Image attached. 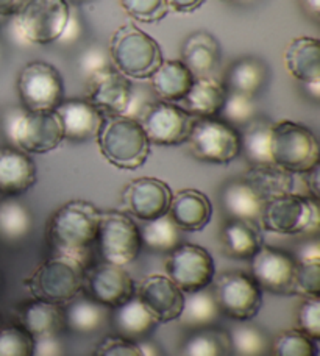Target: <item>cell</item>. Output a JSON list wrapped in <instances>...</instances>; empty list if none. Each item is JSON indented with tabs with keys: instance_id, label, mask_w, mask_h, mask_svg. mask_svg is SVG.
<instances>
[{
	"instance_id": "1",
	"label": "cell",
	"mask_w": 320,
	"mask_h": 356,
	"mask_svg": "<svg viewBox=\"0 0 320 356\" xmlns=\"http://www.w3.org/2000/svg\"><path fill=\"white\" fill-rule=\"evenodd\" d=\"M100 211L91 202L70 200L56 209L49 224V241L55 253L88 261L97 241Z\"/></svg>"
},
{
	"instance_id": "2",
	"label": "cell",
	"mask_w": 320,
	"mask_h": 356,
	"mask_svg": "<svg viewBox=\"0 0 320 356\" xmlns=\"http://www.w3.org/2000/svg\"><path fill=\"white\" fill-rule=\"evenodd\" d=\"M95 139L105 160L122 170L143 168L150 154V143L143 127L124 114L105 116Z\"/></svg>"
},
{
	"instance_id": "3",
	"label": "cell",
	"mask_w": 320,
	"mask_h": 356,
	"mask_svg": "<svg viewBox=\"0 0 320 356\" xmlns=\"http://www.w3.org/2000/svg\"><path fill=\"white\" fill-rule=\"evenodd\" d=\"M86 264L80 259L58 255L49 258L25 278L24 286L35 298L58 307H66L80 296L85 286Z\"/></svg>"
},
{
	"instance_id": "4",
	"label": "cell",
	"mask_w": 320,
	"mask_h": 356,
	"mask_svg": "<svg viewBox=\"0 0 320 356\" xmlns=\"http://www.w3.org/2000/svg\"><path fill=\"white\" fill-rule=\"evenodd\" d=\"M5 136L25 154H49L64 141L63 125L55 111H27L13 108L3 118Z\"/></svg>"
},
{
	"instance_id": "5",
	"label": "cell",
	"mask_w": 320,
	"mask_h": 356,
	"mask_svg": "<svg viewBox=\"0 0 320 356\" xmlns=\"http://www.w3.org/2000/svg\"><path fill=\"white\" fill-rule=\"evenodd\" d=\"M108 52L114 67L128 79H150L163 63L159 44L134 24H125L114 31Z\"/></svg>"
},
{
	"instance_id": "6",
	"label": "cell",
	"mask_w": 320,
	"mask_h": 356,
	"mask_svg": "<svg viewBox=\"0 0 320 356\" xmlns=\"http://www.w3.org/2000/svg\"><path fill=\"white\" fill-rule=\"evenodd\" d=\"M271 155L273 164L294 175H303L320 164V145L308 127L281 120L273 124Z\"/></svg>"
},
{
	"instance_id": "7",
	"label": "cell",
	"mask_w": 320,
	"mask_h": 356,
	"mask_svg": "<svg viewBox=\"0 0 320 356\" xmlns=\"http://www.w3.org/2000/svg\"><path fill=\"white\" fill-rule=\"evenodd\" d=\"M69 16L67 0H24L13 16V29L22 41L46 46L58 41Z\"/></svg>"
},
{
	"instance_id": "8",
	"label": "cell",
	"mask_w": 320,
	"mask_h": 356,
	"mask_svg": "<svg viewBox=\"0 0 320 356\" xmlns=\"http://www.w3.org/2000/svg\"><path fill=\"white\" fill-rule=\"evenodd\" d=\"M259 224L277 234H311L320 227L319 200L300 194H287L264 203Z\"/></svg>"
},
{
	"instance_id": "9",
	"label": "cell",
	"mask_w": 320,
	"mask_h": 356,
	"mask_svg": "<svg viewBox=\"0 0 320 356\" xmlns=\"http://www.w3.org/2000/svg\"><path fill=\"white\" fill-rule=\"evenodd\" d=\"M186 143L203 163L228 164L241 154L239 130L221 118H195Z\"/></svg>"
},
{
	"instance_id": "10",
	"label": "cell",
	"mask_w": 320,
	"mask_h": 356,
	"mask_svg": "<svg viewBox=\"0 0 320 356\" xmlns=\"http://www.w3.org/2000/svg\"><path fill=\"white\" fill-rule=\"evenodd\" d=\"M102 257L106 263L127 266L136 261L143 249L139 227L122 211H100L97 241Z\"/></svg>"
},
{
	"instance_id": "11",
	"label": "cell",
	"mask_w": 320,
	"mask_h": 356,
	"mask_svg": "<svg viewBox=\"0 0 320 356\" xmlns=\"http://www.w3.org/2000/svg\"><path fill=\"white\" fill-rule=\"evenodd\" d=\"M17 92L27 111H55L63 102L64 86L58 69L35 60L22 67L17 77Z\"/></svg>"
},
{
	"instance_id": "12",
	"label": "cell",
	"mask_w": 320,
	"mask_h": 356,
	"mask_svg": "<svg viewBox=\"0 0 320 356\" xmlns=\"http://www.w3.org/2000/svg\"><path fill=\"white\" fill-rule=\"evenodd\" d=\"M213 294L221 313L236 322L252 321L262 305V289L244 272L223 273L216 282Z\"/></svg>"
},
{
	"instance_id": "13",
	"label": "cell",
	"mask_w": 320,
	"mask_h": 356,
	"mask_svg": "<svg viewBox=\"0 0 320 356\" xmlns=\"http://www.w3.org/2000/svg\"><path fill=\"white\" fill-rule=\"evenodd\" d=\"M138 122L150 144L180 145L186 143L195 118L170 102H150L139 113Z\"/></svg>"
},
{
	"instance_id": "14",
	"label": "cell",
	"mask_w": 320,
	"mask_h": 356,
	"mask_svg": "<svg viewBox=\"0 0 320 356\" xmlns=\"http://www.w3.org/2000/svg\"><path fill=\"white\" fill-rule=\"evenodd\" d=\"M168 277L184 294L207 289L216 275L211 253L202 245L182 243L169 253L166 261Z\"/></svg>"
},
{
	"instance_id": "15",
	"label": "cell",
	"mask_w": 320,
	"mask_h": 356,
	"mask_svg": "<svg viewBox=\"0 0 320 356\" xmlns=\"http://www.w3.org/2000/svg\"><path fill=\"white\" fill-rule=\"evenodd\" d=\"M250 263L252 277L262 291L275 296L296 294L298 264L291 253L262 244Z\"/></svg>"
},
{
	"instance_id": "16",
	"label": "cell",
	"mask_w": 320,
	"mask_h": 356,
	"mask_svg": "<svg viewBox=\"0 0 320 356\" xmlns=\"http://www.w3.org/2000/svg\"><path fill=\"white\" fill-rule=\"evenodd\" d=\"M172 195L168 183L153 177H141L125 186L122 207L128 216L149 222L168 214Z\"/></svg>"
},
{
	"instance_id": "17",
	"label": "cell",
	"mask_w": 320,
	"mask_h": 356,
	"mask_svg": "<svg viewBox=\"0 0 320 356\" xmlns=\"http://www.w3.org/2000/svg\"><path fill=\"white\" fill-rule=\"evenodd\" d=\"M89 296L102 307L114 309L136 296V284L124 266L100 263L85 273Z\"/></svg>"
},
{
	"instance_id": "18",
	"label": "cell",
	"mask_w": 320,
	"mask_h": 356,
	"mask_svg": "<svg viewBox=\"0 0 320 356\" xmlns=\"http://www.w3.org/2000/svg\"><path fill=\"white\" fill-rule=\"evenodd\" d=\"M86 94L91 104L104 116L127 114L130 105L133 83L131 80L120 74L116 67H106L86 79Z\"/></svg>"
},
{
	"instance_id": "19",
	"label": "cell",
	"mask_w": 320,
	"mask_h": 356,
	"mask_svg": "<svg viewBox=\"0 0 320 356\" xmlns=\"http://www.w3.org/2000/svg\"><path fill=\"white\" fill-rule=\"evenodd\" d=\"M136 297L157 317L158 323H168L178 321L186 294L169 277L155 273L141 282Z\"/></svg>"
},
{
	"instance_id": "20",
	"label": "cell",
	"mask_w": 320,
	"mask_h": 356,
	"mask_svg": "<svg viewBox=\"0 0 320 356\" xmlns=\"http://www.w3.org/2000/svg\"><path fill=\"white\" fill-rule=\"evenodd\" d=\"M63 125L64 139L74 143H85L97 136L100 125L104 122V114L86 99L63 100L56 106Z\"/></svg>"
},
{
	"instance_id": "21",
	"label": "cell",
	"mask_w": 320,
	"mask_h": 356,
	"mask_svg": "<svg viewBox=\"0 0 320 356\" xmlns=\"http://www.w3.org/2000/svg\"><path fill=\"white\" fill-rule=\"evenodd\" d=\"M36 183V164L29 154L13 145L0 147V194L17 197Z\"/></svg>"
},
{
	"instance_id": "22",
	"label": "cell",
	"mask_w": 320,
	"mask_h": 356,
	"mask_svg": "<svg viewBox=\"0 0 320 356\" xmlns=\"http://www.w3.org/2000/svg\"><path fill=\"white\" fill-rule=\"evenodd\" d=\"M168 214L182 232H202L209 224L213 205L202 191L182 189L172 195Z\"/></svg>"
},
{
	"instance_id": "23",
	"label": "cell",
	"mask_w": 320,
	"mask_h": 356,
	"mask_svg": "<svg viewBox=\"0 0 320 356\" xmlns=\"http://www.w3.org/2000/svg\"><path fill=\"white\" fill-rule=\"evenodd\" d=\"M262 202L296 193V175L277 164H252L242 177Z\"/></svg>"
},
{
	"instance_id": "24",
	"label": "cell",
	"mask_w": 320,
	"mask_h": 356,
	"mask_svg": "<svg viewBox=\"0 0 320 356\" xmlns=\"http://www.w3.org/2000/svg\"><path fill=\"white\" fill-rule=\"evenodd\" d=\"M227 97V88L221 81L209 77L194 80L188 94L180 100L184 111L194 118H217Z\"/></svg>"
},
{
	"instance_id": "25",
	"label": "cell",
	"mask_w": 320,
	"mask_h": 356,
	"mask_svg": "<svg viewBox=\"0 0 320 356\" xmlns=\"http://www.w3.org/2000/svg\"><path fill=\"white\" fill-rule=\"evenodd\" d=\"M285 65L287 72L302 83L320 81V42L310 36L292 40L286 47Z\"/></svg>"
},
{
	"instance_id": "26",
	"label": "cell",
	"mask_w": 320,
	"mask_h": 356,
	"mask_svg": "<svg viewBox=\"0 0 320 356\" xmlns=\"http://www.w3.org/2000/svg\"><path fill=\"white\" fill-rule=\"evenodd\" d=\"M221 60V44L207 31H197L183 44L182 61L195 79L209 77Z\"/></svg>"
},
{
	"instance_id": "27",
	"label": "cell",
	"mask_w": 320,
	"mask_h": 356,
	"mask_svg": "<svg viewBox=\"0 0 320 356\" xmlns=\"http://www.w3.org/2000/svg\"><path fill=\"white\" fill-rule=\"evenodd\" d=\"M21 317V327H24L33 338H42V336L61 334L66 328L64 321V308L58 305L38 300L33 298L22 305L19 311Z\"/></svg>"
},
{
	"instance_id": "28",
	"label": "cell",
	"mask_w": 320,
	"mask_h": 356,
	"mask_svg": "<svg viewBox=\"0 0 320 356\" xmlns=\"http://www.w3.org/2000/svg\"><path fill=\"white\" fill-rule=\"evenodd\" d=\"M195 77L182 60H163L161 65L152 74L150 85L153 92L164 102H180L188 94Z\"/></svg>"
},
{
	"instance_id": "29",
	"label": "cell",
	"mask_w": 320,
	"mask_h": 356,
	"mask_svg": "<svg viewBox=\"0 0 320 356\" xmlns=\"http://www.w3.org/2000/svg\"><path fill=\"white\" fill-rule=\"evenodd\" d=\"M113 323L118 336L138 342L145 339L155 330L158 321L147 309L145 305L134 296L124 305L113 309Z\"/></svg>"
},
{
	"instance_id": "30",
	"label": "cell",
	"mask_w": 320,
	"mask_h": 356,
	"mask_svg": "<svg viewBox=\"0 0 320 356\" xmlns=\"http://www.w3.org/2000/svg\"><path fill=\"white\" fill-rule=\"evenodd\" d=\"M221 202L230 219L253 222V224L259 222L262 207H264V202L242 178L223 184Z\"/></svg>"
},
{
	"instance_id": "31",
	"label": "cell",
	"mask_w": 320,
	"mask_h": 356,
	"mask_svg": "<svg viewBox=\"0 0 320 356\" xmlns=\"http://www.w3.org/2000/svg\"><path fill=\"white\" fill-rule=\"evenodd\" d=\"M221 239L225 255L234 259H252L262 245L258 227L246 220L230 219L222 228Z\"/></svg>"
},
{
	"instance_id": "32",
	"label": "cell",
	"mask_w": 320,
	"mask_h": 356,
	"mask_svg": "<svg viewBox=\"0 0 320 356\" xmlns=\"http://www.w3.org/2000/svg\"><path fill=\"white\" fill-rule=\"evenodd\" d=\"M66 328L75 334H94L105 327L108 308L93 300L91 297H77L64 307Z\"/></svg>"
},
{
	"instance_id": "33",
	"label": "cell",
	"mask_w": 320,
	"mask_h": 356,
	"mask_svg": "<svg viewBox=\"0 0 320 356\" xmlns=\"http://www.w3.org/2000/svg\"><path fill=\"white\" fill-rule=\"evenodd\" d=\"M219 316L221 309L217 307L214 294L207 288L186 294L184 307L178 321L182 322L184 328L194 332V330L214 327V323L219 321Z\"/></svg>"
},
{
	"instance_id": "34",
	"label": "cell",
	"mask_w": 320,
	"mask_h": 356,
	"mask_svg": "<svg viewBox=\"0 0 320 356\" xmlns=\"http://www.w3.org/2000/svg\"><path fill=\"white\" fill-rule=\"evenodd\" d=\"M267 66L258 58L236 60L227 71L225 88L228 91L255 95L259 92L267 81Z\"/></svg>"
},
{
	"instance_id": "35",
	"label": "cell",
	"mask_w": 320,
	"mask_h": 356,
	"mask_svg": "<svg viewBox=\"0 0 320 356\" xmlns=\"http://www.w3.org/2000/svg\"><path fill=\"white\" fill-rule=\"evenodd\" d=\"M33 228L30 209L15 197L0 202V241L5 244L21 243Z\"/></svg>"
},
{
	"instance_id": "36",
	"label": "cell",
	"mask_w": 320,
	"mask_h": 356,
	"mask_svg": "<svg viewBox=\"0 0 320 356\" xmlns=\"http://www.w3.org/2000/svg\"><path fill=\"white\" fill-rule=\"evenodd\" d=\"M273 124L264 118H255L241 135V152L250 164H271V139Z\"/></svg>"
},
{
	"instance_id": "37",
	"label": "cell",
	"mask_w": 320,
	"mask_h": 356,
	"mask_svg": "<svg viewBox=\"0 0 320 356\" xmlns=\"http://www.w3.org/2000/svg\"><path fill=\"white\" fill-rule=\"evenodd\" d=\"M182 356H232V344L225 330L207 327L194 330L182 346Z\"/></svg>"
},
{
	"instance_id": "38",
	"label": "cell",
	"mask_w": 320,
	"mask_h": 356,
	"mask_svg": "<svg viewBox=\"0 0 320 356\" xmlns=\"http://www.w3.org/2000/svg\"><path fill=\"white\" fill-rule=\"evenodd\" d=\"M139 232L143 245L153 252L170 253L182 244V230L172 222L169 214L144 222V227L139 228Z\"/></svg>"
},
{
	"instance_id": "39",
	"label": "cell",
	"mask_w": 320,
	"mask_h": 356,
	"mask_svg": "<svg viewBox=\"0 0 320 356\" xmlns=\"http://www.w3.org/2000/svg\"><path fill=\"white\" fill-rule=\"evenodd\" d=\"M232 352L236 356H266L271 352L264 330L248 322H236L228 332Z\"/></svg>"
},
{
	"instance_id": "40",
	"label": "cell",
	"mask_w": 320,
	"mask_h": 356,
	"mask_svg": "<svg viewBox=\"0 0 320 356\" xmlns=\"http://www.w3.org/2000/svg\"><path fill=\"white\" fill-rule=\"evenodd\" d=\"M319 341L300 330H285L271 344L272 356H319Z\"/></svg>"
},
{
	"instance_id": "41",
	"label": "cell",
	"mask_w": 320,
	"mask_h": 356,
	"mask_svg": "<svg viewBox=\"0 0 320 356\" xmlns=\"http://www.w3.org/2000/svg\"><path fill=\"white\" fill-rule=\"evenodd\" d=\"M219 116L222 120H225V122L233 127L247 125L252 119L256 118L253 95L228 91L227 89V97L225 102H223Z\"/></svg>"
},
{
	"instance_id": "42",
	"label": "cell",
	"mask_w": 320,
	"mask_h": 356,
	"mask_svg": "<svg viewBox=\"0 0 320 356\" xmlns=\"http://www.w3.org/2000/svg\"><path fill=\"white\" fill-rule=\"evenodd\" d=\"M35 338L21 325L0 328V356H33Z\"/></svg>"
},
{
	"instance_id": "43",
	"label": "cell",
	"mask_w": 320,
	"mask_h": 356,
	"mask_svg": "<svg viewBox=\"0 0 320 356\" xmlns=\"http://www.w3.org/2000/svg\"><path fill=\"white\" fill-rule=\"evenodd\" d=\"M120 5L128 16L144 24L163 21L169 13L166 0H120Z\"/></svg>"
},
{
	"instance_id": "44",
	"label": "cell",
	"mask_w": 320,
	"mask_h": 356,
	"mask_svg": "<svg viewBox=\"0 0 320 356\" xmlns=\"http://www.w3.org/2000/svg\"><path fill=\"white\" fill-rule=\"evenodd\" d=\"M298 330L311 336L312 339H320V300L319 297H306L298 309Z\"/></svg>"
},
{
	"instance_id": "45",
	"label": "cell",
	"mask_w": 320,
	"mask_h": 356,
	"mask_svg": "<svg viewBox=\"0 0 320 356\" xmlns=\"http://www.w3.org/2000/svg\"><path fill=\"white\" fill-rule=\"evenodd\" d=\"M110 58V52H106L100 46H89L86 50H83L79 58V71L83 79H89L93 74L113 66Z\"/></svg>"
},
{
	"instance_id": "46",
	"label": "cell",
	"mask_w": 320,
	"mask_h": 356,
	"mask_svg": "<svg viewBox=\"0 0 320 356\" xmlns=\"http://www.w3.org/2000/svg\"><path fill=\"white\" fill-rule=\"evenodd\" d=\"M296 294L319 297L320 294V263H303L297 267Z\"/></svg>"
},
{
	"instance_id": "47",
	"label": "cell",
	"mask_w": 320,
	"mask_h": 356,
	"mask_svg": "<svg viewBox=\"0 0 320 356\" xmlns=\"http://www.w3.org/2000/svg\"><path fill=\"white\" fill-rule=\"evenodd\" d=\"M93 356H143L136 341L125 339L122 336H106L102 339Z\"/></svg>"
},
{
	"instance_id": "48",
	"label": "cell",
	"mask_w": 320,
	"mask_h": 356,
	"mask_svg": "<svg viewBox=\"0 0 320 356\" xmlns=\"http://www.w3.org/2000/svg\"><path fill=\"white\" fill-rule=\"evenodd\" d=\"M33 356H66V348H64L60 334L36 338Z\"/></svg>"
},
{
	"instance_id": "49",
	"label": "cell",
	"mask_w": 320,
	"mask_h": 356,
	"mask_svg": "<svg viewBox=\"0 0 320 356\" xmlns=\"http://www.w3.org/2000/svg\"><path fill=\"white\" fill-rule=\"evenodd\" d=\"M81 31H83V27H81V22L79 16L75 15V13H72V10H70V16H69V21L66 24V27H64L61 36L58 38V42L60 46H74V44L80 40L81 36Z\"/></svg>"
},
{
	"instance_id": "50",
	"label": "cell",
	"mask_w": 320,
	"mask_h": 356,
	"mask_svg": "<svg viewBox=\"0 0 320 356\" xmlns=\"http://www.w3.org/2000/svg\"><path fill=\"white\" fill-rule=\"evenodd\" d=\"M297 264L303 263H320V243L319 239H308L306 243L300 244L296 252Z\"/></svg>"
},
{
	"instance_id": "51",
	"label": "cell",
	"mask_w": 320,
	"mask_h": 356,
	"mask_svg": "<svg viewBox=\"0 0 320 356\" xmlns=\"http://www.w3.org/2000/svg\"><path fill=\"white\" fill-rule=\"evenodd\" d=\"M303 175L306 178V186H308V193H310L308 197H311V199L314 200H319L320 199V164Z\"/></svg>"
},
{
	"instance_id": "52",
	"label": "cell",
	"mask_w": 320,
	"mask_h": 356,
	"mask_svg": "<svg viewBox=\"0 0 320 356\" xmlns=\"http://www.w3.org/2000/svg\"><path fill=\"white\" fill-rule=\"evenodd\" d=\"M169 10L177 13H194L205 3V0H166Z\"/></svg>"
},
{
	"instance_id": "53",
	"label": "cell",
	"mask_w": 320,
	"mask_h": 356,
	"mask_svg": "<svg viewBox=\"0 0 320 356\" xmlns=\"http://www.w3.org/2000/svg\"><path fill=\"white\" fill-rule=\"evenodd\" d=\"M22 3L24 0H0V17H13Z\"/></svg>"
},
{
	"instance_id": "54",
	"label": "cell",
	"mask_w": 320,
	"mask_h": 356,
	"mask_svg": "<svg viewBox=\"0 0 320 356\" xmlns=\"http://www.w3.org/2000/svg\"><path fill=\"white\" fill-rule=\"evenodd\" d=\"M138 347H139L141 355L143 356H163L161 348H159L158 344H155L153 341L141 339V341H138Z\"/></svg>"
},
{
	"instance_id": "55",
	"label": "cell",
	"mask_w": 320,
	"mask_h": 356,
	"mask_svg": "<svg viewBox=\"0 0 320 356\" xmlns=\"http://www.w3.org/2000/svg\"><path fill=\"white\" fill-rule=\"evenodd\" d=\"M306 92L311 95L314 100H319L320 97V81H310V83H303Z\"/></svg>"
},
{
	"instance_id": "56",
	"label": "cell",
	"mask_w": 320,
	"mask_h": 356,
	"mask_svg": "<svg viewBox=\"0 0 320 356\" xmlns=\"http://www.w3.org/2000/svg\"><path fill=\"white\" fill-rule=\"evenodd\" d=\"M306 10L311 11L314 16H319L320 13V0H303Z\"/></svg>"
},
{
	"instance_id": "57",
	"label": "cell",
	"mask_w": 320,
	"mask_h": 356,
	"mask_svg": "<svg viewBox=\"0 0 320 356\" xmlns=\"http://www.w3.org/2000/svg\"><path fill=\"white\" fill-rule=\"evenodd\" d=\"M69 2V0H67ZM72 3H86V2H91V0H70Z\"/></svg>"
},
{
	"instance_id": "58",
	"label": "cell",
	"mask_w": 320,
	"mask_h": 356,
	"mask_svg": "<svg viewBox=\"0 0 320 356\" xmlns=\"http://www.w3.org/2000/svg\"><path fill=\"white\" fill-rule=\"evenodd\" d=\"M2 55H3V52H2V44H0V61H2Z\"/></svg>"
},
{
	"instance_id": "59",
	"label": "cell",
	"mask_w": 320,
	"mask_h": 356,
	"mask_svg": "<svg viewBox=\"0 0 320 356\" xmlns=\"http://www.w3.org/2000/svg\"><path fill=\"white\" fill-rule=\"evenodd\" d=\"M227 2H242V0H227Z\"/></svg>"
},
{
	"instance_id": "60",
	"label": "cell",
	"mask_w": 320,
	"mask_h": 356,
	"mask_svg": "<svg viewBox=\"0 0 320 356\" xmlns=\"http://www.w3.org/2000/svg\"><path fill=\"white\" fill-rule=\"evenodd\" d=\"M2 19H3V17H0V21H2Z\"/></svg>"
}]
</instances>
